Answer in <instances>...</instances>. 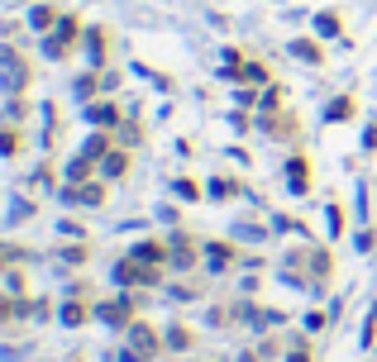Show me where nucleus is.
Here are the masks:
<instances>
[{"label": "nucleus", "instance_id": "1", "mask_svg": "<svg viewBox=\"0 0 377 362\" xmlns=\"http://www.w3.org/2000/svg\"><path fill=\"white\" fill-rule=\"evenodd\" d=\"M95 315H100L110 329H129V324H134V310H129L124 300H105V305H95Z\"/></svg>", "mask_w": 377, "mask_h": 362}, {"label": "nucleus", "instance_id": "2", "mask_svg": "<svg viewBox=\"0 0 377 362\" xmlns=\"http://www.w3.org/2000/svg\"><path fill=\"white\" fill-rule=\"evenodd\" d=\"M129 348H139L144 358H153V353L163 348V339H158V329H148V324H129Z\"/></svg>", "mask_w": 377, "mask_h": 362}, {"label": "nucleus", "instance_id": "3", "mask_svg": "<svg viewBox=\"0 0 377 362\" xmlns=\"http://www.w3.org/2000/svg\"><path fill=\"white\" fill-rule=\"evenodd\" d=\"M72 38H77V19H72V14H62V24H58V38L48 43V53L58 58V53H62V48H67Z\"/></svg>", "mask_w": 377, "mask_h": 362}, {"label": "nucleus", "instance_id": "4", "mask_svg": "<svg viewBox=\"0 0 377 362\" xmlns=\"http://www.w3.org/2000/svg\"><path fill=\"white\" fill-rule=\"evenodd\" d=\"M291 53H296L301 62H310V67H315V62H325V58H320V43H310V38H296V43H291Z\"/></svg>", "mask_w": 377, "mask_h": 362}, {"label": "nucleus", "instance_id": "5", "mask_svg": "<svg viewBox=\"0 0 377 362\" xmlns=\"http://www.w3.org/2000/svg\"><path fill=\"white\" fill-rule=\"evenodd\" d=\"M129 258H139V263H163V258H168V248H163V243H153V239H148V243H139V248H134V253H129Z\"/></svg>", "mask_w": 377, "mask_h": 362}, {"label": "nucleus", "instance_id": "6", "mask_svg": "<svg viewBox=\"0 0 377 362\" xmlns=\"http://www.w3.org/2000/svg\"><path fill=\"white\" fill-rule=\"evenodd\" d=\"M286 172H291V191H296V195H301V191L310 186V177H306V172H310V167H306V158H296V162H291Z\"/></svg>", "mask_w": 377, "mask_h": 362}, {"label": "nucleus", "instance_id": "7", "mask_svg": "<svg viewBox=\"0 0 377 362\" xmlns=\"http://www.w3.org/2000/svg\"><path fill=\"white\" fill-rule=\"evenodd\" d=\"M58 19H62V14H53V10H48V5H38V10H34V14H29V24H34V29H38V34H43V29H53V24H58Z\"/></svg>", "mask_w": 377, "mask_h": 362}, {"label": "nucleus", "instance_id": "8", "mask_svg": "<svg viewBox=\"0 0 377 362\" xmlns=\"http://www.w3.org/2000/svg\"><path fill=\"white\" fill-rule=\"evenodd\" d=\"M129 172V158L124 153H105V177H124Z\"/></svg>", "mask_w": 377, "mask_h": 362}, {"label": "nucleus", "instance_id": "9", "mask_svg": "<svg viewBox=\"0 0 377 362\" xmlns=\"http://www.w3.org/2000/svg\"><path fill=\"white\" fill-rule=\"evenodd\" d=\"M62 324H72V329H77V324H87V305L67 300V305H62Z\"/></svg>", "mask_w": 377, "mask_h": 362}, {"label": "nucleus", "instance_id": "10", "mask_svg": "<svg viewBox=\"0 0 377 362\" xmlns=\"http://www.w3.org/2000/svg\"><path fill=\"white\" fill-rule=\"evenodd\" d=\"M67 177L87 181V177H91V158H82V153H77V158H72V167H67Z\"/></svg>", "mask_w": 377, "mask_h": 362}, {"label": "nucleus", "instance_id": "11", "mask_svg": "<svg viewBox=\"0 0 377 362\" xmlns=\"http://www.w3.org/2000/svg\"><path fill=\"white\" fill-rule=\"evenodd\" d=\"M0 153H5V158H10V153H19V134H14V129H5V124H0Z\"/></svg>", "mask_w": 377, "mask_h": 362}, {"label": "nucleus", "instance_id": "12", "mask_svg": "<svg viewBox=\"0 0 377 362\" xmlns=\"http://www.w3.org/2000/svg\"><path fill=\"white\" fill-rule=\"evenodd\" d=\"M91 119H95V124H115V119H119V110L105 100V105H95V110H91Z\"/></svg>", "mask_w": 377, "mask_h": 362}, {"label": "nucleus", "instance_id": "13", "mask_svg": "<svg viewBox=\"0 0 377 362\" xmlns=\"http://www.w3.org/2000/svg\"><path fill=\"white\" fill-rule=\"evenodd\" d=\"M325 114H330V119H349V114H354V100L344 95V100H334V105H330Z\"/></svg>", "mask_w": 377, "mask_h": 362}, {"label": "nucleus", "instance_id": "14", "mask_svg": "<svg viewBox=\"0 0 377 362\" xmlns=\"http://www.w3.org/2000/svg\"><path fill=\"white\" fill-rule=\"evenodd\" d=\"M315 24H320V34H339V14H334V10H325Z\"/></svg>", "mask_w": 377, "mask_h": 362}, {"label": "nucleus", "instance_id": "15", "mask_svg": "<svg viewBox=\"0 0 377 362\" xmlns=\"http://www.w3.org/2000/svg\"><path fill=\"white\" fill-rule=\"evenodd\" d=\"M82 200H87V205H100V200H105V191H100V186H82Z\"/></svg>", "mask_w": 377, "mask_h": 362}, {"label": "nucleus", "instance_id": "16", "mask_svg": "<svg viewBox=\"0 0 377 362\" xmlns=\"http://www.w3.org/2000/svg\"><path fill=\"white\" fill-rule=\"evenodd\" d=\"M115 362H148V358H144L139 348H119V353H115Z\"/></svg>", "mask_w": 377, "mask_h": 362}, {"label": "nucleus", "instance_id": "17", "mask_svg": "<svg viewBox=\"0 0 377 362\" xmlns=\"http://www.w3.org/2000/svg\"><path fill=\"white\" fill-rule=\"evenodd\" d=\"M168 343H172V348H187L191 334H187V329H172V334H168Z\"/></svg>", "mask_w": 377, "mask_h": 362}, {"label": "nucleus", "instance_id": "18", "mask_svg": "<svg viewBox=\"0 0 377 362\" xmlns=\"http://www.w3.org/2000/svg\"><path fill=\"white\" fill-rule=\"evenodd\" d=\"M95 153H105V134H95L91 143H87V153H82V158H95Z\"/></svg>", "mask_w": 377, "mask_h": 362}, {"label": "nucleus", "instance_id": "19", "mask_svg": "<svg viewBox=\"0 0 377 362\" xmlns=\"http://www.w3.org/2000/svg\"><path fill=\"white\" fill-rule=\"evenodd\" d=\"M330 229H334V234L344 229V210H339V205H330Z\"/></svg>", "mask_w": 377, "mask_h": 362}, {"label": "nucleus", "instance_id": "20", "mask_svg": "<svg viewBox=\"0 0 377 362\" xmlns=\"http://www.w3.org/2000/svg\"><path fill=\"white\" fill-rule=\"evenodd\" d=\"M377 339V305H373V315H368V329H363V343H373Z\"/></svg>", "mask_w": 377, "mask_h": 362}, {"label": "nucleus", "instance_id": "21", "mask_svg": "<svg viewBox=\"0 0 377 362\" xmlns=\"http://www.w3.org/2000/svg\"><path fill=\"white\" fill-rule=\"evenodd\" d=\"M286 362H310V353H306V343H296V348L286 353Z\"/></svg>", "mask_w": 377, "mask_h": 362}, {"label": "nucleus", "instance_id": "22", "mask_svg": "<svg viewBox=\"0 0 377 362\" xmlns=\"http://www.w3.org/2000/svg\"><path fill=\"white\" fill-rule=\"evenodd\" d=\"M0 263H5V253H0Z\"/></svg>", "mask_w": 377, "mask_h": 362}]
</instances>
